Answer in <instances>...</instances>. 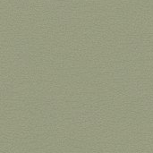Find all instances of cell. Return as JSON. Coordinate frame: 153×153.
I'll return each instance as SVG.
<instances>
[{"mask_svg": "<svg viewBox=\"0 0 153 153\" xmlns=\"http://www.w3.org/2000/svg\"><path fill=\"white\" fill-rule=\"evenodd\" d=\"M143 107L147 111H153V96L147 95L143 100Z\"/></svg>", "mask_w": 153, "mask_h": 153, "instance_id": "cell-8", "label": "cell"}, {"mask_svg": "<svg viewBox=\"0 0 153 153\" xmlns=\"http://www.w3.org/2000/svg\"><path fill=\"white\" fill-rule=\"evenodd\" d=\"M14 91V86L13 83L7 82L1 86L0 88V93L4 96H9Z\"/></svg>", "mask_w": 153, "mask_h": 153, "instance_id": "cell-7", "label": "cell"}, {"mask_svg": "<svg viewBox=\"0 0 153 153\" xmlns=\"http://www.w3.org/2000/svg\"><path fill=\"white\" fill-rule=\"evenodd\" d=\"M43 113L44 118L49 123H52L56 118V101L53 98H48L44 101Z\"/></svg>", "mask_w": 153, "mask_h": 153, "instance_id": "cell-3", "label": "cell"}, {"mask_svg": "<svg viewBox=\"0 0 153 153\" xmlns=\"http://www.w3.org/2000/svg\"><path fill=\"white\" fill-rule=\"evenodd\" d=\"M128 49L133 54H140L144 49V43L139 38H133L128 43Z\"/></svg>", "mask_w": 153, "mask_h": 153, "instance_id": "cell-5", "label": "cell"}, {"mask_svg": "<svg viewBox=\"0 0 153 153\" xmlns=\"http://www.w3.org/2000/svg\"><path fill=\"white\" fill-rule=\"evenodd\" d=\"M144 87L139 81H133L128 85V92L133 97H141L143 94Z\"/></svg>", "mask_w": 153, "mask_h": 153, "instance_id": "cell-4", "label": "cell"}, {"mask_svg": "<svg viewBox=\"0 0 153 153\" xmlns=\"http://www.w3.org/2000/svg\"><path fill=\"white\" fill-rule=\"evenodd\" d=\"M15 3L17 5H19L22 9L25 8L28 3V0H15Z\"/></svg>", "mask_w": 153, "mask_h": 153, "instance_id": "cell-9", "label": "cell"}, {"mask_svg": "<svg viewBox=\"0 0 153 153\" xmlns=\"http://www.w3.org/2000/svg\"><path fill=\"white\" fill-rule=\"evenodd\" d=\"M73 121L77 124L94 125L101 118L100 114L95 110H75L72 115Z\"/></svg>", "mask_w": 153, "mask_h": 153, "instance_id": "cell-1", "label": "cell"}, {"mask_svg": "<svg viewBox=\"0 0 153 153\" xmlns=\"http://www.w3.org/2000/svg\"><path fill=\"white\" fill-rule=\"evenodd\" d=\"M28 44L24 40H20L15 45V63L18 66H25L29 63Z\"/></svg>", "mask_w": 153, "mask_h": 153, "instance_id": "cell-2", "label": "cell"}, {"mask_svg": "<svg viewBox=\"0 0 153 153\" xmlns=\"http://www.w3.org/2000/svg\"><path fill=\"white\" fill-rule=\"evenodd\" d=\"M114 76H115V79L118 81L119 82H126L129 78V71L126 66H123V65L117 66L115 69Z\"/></svg>", "mask_w": 153, "mask_h": 153, "instance_id": "cell-6", "label": "cell"}]
</instances>
